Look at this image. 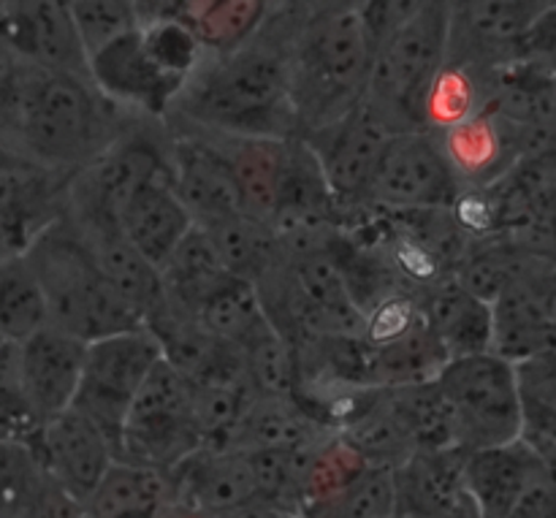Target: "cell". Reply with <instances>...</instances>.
I'll return each mask as SVG.
<instances>
[{
    "label": "cell",
    "instance_id": "9c48e42d",
    "mask_svg": "<svg viewBox=\"0 0 556 518\" xmlns=\"http://www.w3.org/2000/svg\"><path fill=\"white\" fill-rule=\"evenodd\" d=\"M161 362L163 348L147 326L87 345L85 375L74 410L90 418L106 434L117 459L136 396Z\"/></svg>",
    "mask_w": 556,
    "mask_h": 518
},
{
    "label": "cell",
    "instance_id": "7bdbcfd3",
    "mask_svg": "<svg viewBox=\"0 0 556 518\" xmlns=\"http://www.w3.org/2000/svg\"><path fill=\"white\" fill-rule=\"evenodd\" d=\"M228 518H304L296 510H288V508H277V505H266V503H255L250 508L239 510V514L228 516Z\"/></svg>",
    "mask_w": 556,
    "mask_h": 518
},
{
    "label": "cell",
    "instance_id": "74e56055",
    "mask_svg": "<svg viewBox=\"0 0 556 518\" xmlns=\"http://www.w3.org/2000/svg\"><path fill=\"white\" fill-rule=\"evenodd\" d=\"M242 362L248 378L253 383L255 396H293L299 389V362L291 342L277 331V326L266 324L255 331L242 348Z\"/></svg>",
    "mask_w": 556,
    "mask_h": 518
},
{
    "label": "cell",
    "instance_id": "f35d334b",
    "mask_svg": "<svg viewBox=\"0 0 556 518\" xmlns=\"http://www.w3.org/2000/svg\"><path fill=\"white\" fill-rule=\"evenodd\" d=\"M304 518H396L394 470L369 467L337 497L309 508Z\"/></svg>",
    "mask_w": 556,
    "mask_h": 518
},
{
    "label": "cell",
    "instance_id": "3957f363",
    "mask_svg": "<svg viewBox=\"0 0 556 518\" xmlns=\"http://www.w3.org/2000/svg\"><path fill=\"white\" fill-rule=\"evenodd\" d=\"M375 49L362 3H299L288 58L302 136L362 106Z\"/></svg>",
    "mask_w": 556,
    "mask_h": 518
},
{
    "label": "cell",
    "instance_id": "e575fe53",
    "mask_svg": "<svg viewBox=\"0 0 556 518\" xmlns=\"http://www.w3.org/2000/svg\"><path fill=\"white\" fill-rule=\"evenodd\" d=\"M193 320L201 329L210 331L212 337L239 351L255 331L269 324V315H266L264 302H261L258 288L253 282L233 277L220 291L206 299L204 307L193 315Z\"/></svg>",
    "mask_w": 556,
    "mask_h": 518
},
{
    "label": "cell",
    "instance_id": "44dd1931",
    "mask_svg": "<svg viewBox=\"0 0 556 518\" xmlns=\"http://www.w3.org/2000/svg\"><path fill=\"white\" fill-rule=\"evenodd\" d=\"M467 454L459 448L416 451L394 470L396 516L459 518L472 514L465 492Z\"/></svg>",
    "mask_w": 556,
    "mask_h": 518
},
{
    "label": "cell",
    "instance_id": "7402d4cb",
    "mask_svg": "<svg viewBox=\"0 0 556 518\" xmlns=\"http://www.w3.org/2000/svg\"><path fill=\"white\" fill-rule=\"evenodd\" d=\"M541 476V456L525 440L500 448L472 451L465 462V492L472 516L510 518Z\"/></svg>",
    "mask_w": 556,
    "mask_h": 518
},
{
    "label": "cell",
    "instance_id": "8d00e7d4",
    "mask_svg": "<svg viewBox=\"0 0 556 518\" xmlns=\"http://www.w3.org/2000/svg\"><path fill=\"white\" fill-rule=\"evenodd\" d=\"M527 255H530V250L519 248L505 237L478 239V242H470L451 277L459 286H465L472 296L494 304L500 293L508 288V282L514 280L516 271L521 269Z\"/></svg>",
    "mask_w": 556,
    "mask_h": 518
},
{
    "label": "cell",
    "instance_id": "d4e9b609",
    "mask_svg": "<svg viewBox=\"0 0 556 518\" xmlns=\"http://www.w3.org/2000/svg\"><path fill=\"white\" fill-rule=\"evenodd\" d=\"M210 136L220 147L233 177H237L239 195H242V215L275 228L277 215H280L282 177H286L288 144H291V139H242V136L217 134Z\"/></svg>",
    "mask_w": 556,
    "mask_h": 518
},
{
    "label": "cell",
    "instance_id": "1f68e13d",
    "mask_svg": "<svg viewBox=\"0 0 556 518\" xmlns=\"http://www.w3.org/2000/svg\"><path fill=\"white\" fill-rule=\"evenodd\" d=\"M47 326V296L30 261L25 253L0 258V340L22 345Z\"/></svg>",
    "mask_w": 556,
    "mask_h": 518
},
{
    "label": "cell",
    "instance_id": "603a6c76",
    "mask_svg": "<svg viewBox=\"0 0 556 518\" xmlns=\"http://www.w3.org/2000/svg\"><path fill=\"white\" fill-rule=\"evenodd\" d=\"M416 299L429 331L438 337L451 362L494 351L492 304L472 296L454 277H443L434 286L424 288Z\"/></svg>",
    "mask_w": 556,
    "mask_h": 518
},
{
    "label": "cell",
    "instance_id": "8fae6325",
    "mask_svg": "<svg viewBox=\"0 0 556 518\" xmlns=\"http://www.w3.org/2000/svg\"><path fill=\"white\" fill-rule=\"evenodd\" d=\"M494 309V353L510 364L556 356V258L530 253Z\"/></svg>",
    "mask_w": 556,
    "mask_h": 518
},
{
    "label": "cell",
    "instance_id": "d590c367",
    "mask_svg": "<svg viewBox=\"0 0 556 518\" xmlns=\"http://www.w3.org/2000/svg\"><path fill=\"white\" fill-rule=\"evenodd\" d=\"M525 440L546 467H556V356L519 364Z\"/></svg>",
    "mask_w": 556,
    "mask_h": 518
},
{
    "label": "cell",
    "instance_id": "ab89813d",
    "mask_svg": "<svg viewBox=\"0 0 556 518\" xmlns=\"http://www.w3.org/2000/svg\"><path fill=\"white\" fill-rule=\"evenodd\" d=\"M43 424L20 386V345L0 340V443H36Z\"/></svg>",
    "mask_w": 556,
    "mask_h": 518
},
{
    "label": "cell",
    "instance_id": "277c9868",
    "mask_svg": "<svg viewBox=\"0 0 556 518\" xmlns=\"http://www.w3.org/2000/svg\"><path fill=\"white\" fill-rule=\"evenodd\" d=\"M139 16L136 30L92 54L87 74L123 112L166 123L204 49L182 22L163 14L161 3H139Z\"/></svg>",
    "mask_w": 556,
    "mask_h": 518
},
{
    "label": "cell",
    "instance_id": "30bf717a",
    "mask_svg": "<svg viewBox=\"0 0 556 518\" xmlns=\"http://www.w3.org/2000/svg\"><path fill=\"white\" fill-rule=\"evenodd\" d=\"M459 193L462 185L438 134H396L380 157L364 206L383 212L451 210Z\"/></svg>",
    "mask_w": 556,
    "mask_h": 518
},
{
    "label": "cell",
    "instance_id": "484cf974",
    "mask_svg": "<svg viewBox=\"0 0 556 518\" xmlns=\"http://www.w3.org/2000/svg\"><path fill=\"white\" fill-rule=\"evenodd\" d=\"M326 429L296 396H258L244 413L237 434L228 448L255 454V451H309L331 438Z\"/></svg>",
    "mask_w": 556,
    "mask_h": 518
},
{
    "label": "cell",
    "instance_id": "ffe728a7",
    "mask_svg": "<svg viewBox=\"0 0 556 518\" xmlns=\"http://www.w3.org/2000/svg\"><path fill=\"white\" fill-rule=\"evenodd\" d=\"M68 179L36 166L0 174V258L27 253L63 217Z\"/></svg>",
    "mask_w": 556,
    "mask_h": 518
},
{
    "label": "cell",
    "instance_id": "60d3db41",
    "mask_svg": "<svg viewBox=\"0 0 556 518\" xmlns=\"http://www.w3.org/2000/svg\"><path fill=\"white\" fill-rule=\"evenodd\" d=\"M68 9L87 49V58L141 25L136 3H123V0H79V3H68Z\"/></svg>",
    "mask_w": 556,
    "mask_h": 518
},
{
    "label": "cell",
    "instance_id": "d6986e66",
    "mask_svg": "<svg viewBox=\"0 0 556 518\" xmlns=\"http://www.w3.org/2000/svg\"><path fill=\"white\" fill-rule=\"evenodd\" d=\"M87 342L47 326L20 345V386L41 424L71 410L85 375Z\"/></svg>",
    "mask_w": 556,
    "mask_h": 518
},
{
    "label": "cell",
    "instance_id": "5bb4252c",
    "mask_svg": "<svg viewBox=\"0 0 556 518\" xmlns=\"http://www.w3.org/2000/svg\"><path fill=\"white\" fill-rule=\"evenodd\" d=\"M172 130V179L179 201L199 228L242 215V195L226 155L210 134L166 123Z\"/></svg>",
    "mask_w": 556,
    "mask_h": 518
},
{
    "label": "cell",
    "instance_id": "ac0fdd59",
    "mask_svg": "<svg viewBox=\"0 0 556 518\" xmlns=\"http://www.w3.org/2000/svg\"><path fill=\"white\" fill-rule=\"evenodd\" d=\"M0 41L36 68L90 76L68 3H0Z\"/></svg>",
    "mask_w": 556,
    "mask_h": 518
},
{
    "label": "cell",
    "instance_id": "ba28073f",
    "mask_svg": "<svg viewBox=\"0 0 556 518\" xmlns=\"http://www.w3.org/2000/svg\"><path fill=\"white\" fill-rule=\"evenodd\" d=\"M201 448L204 434L195 416L193 386L172 364L161 362L136 396L117 462L172 472Z\"/></svg>",
    "mask_w": 556,
    "mask_h": 518
},
{
    "label": "cell",
    "instance_id": "6da1fadb",
    "mask_svg": "<svg viewBox=\"0 0 556 518\" xmlns=\"http://www.w3.org/2000/svg\"><path fill=\"white\" fill-rule=\"evenodd\" d=\"M299 3H271L264 27L226 54H204L166 123L242 139H302L291 98Z\"/></svg>",
    "mask_w": 556,
    "mask_h": 518
},
{
    "label": "cell",
    "instance_id": "4dcf8cb0",
    "mask_svg": "<svg viewBox=\"0 0 556 518\" xmlns=\"http://www.w3.org/2000/svg\"><path fill=\"white\" fill-rule=\"evenodd\" d=\"M369 351H372V383L378 389L434 383L451 362L438 337L429 331L427 320L386 345H369Z\"/></svg>",
    "mask_w": 556,
    "mask_h": 518
},
{
    "label": "cell",
    "instance_id": "5b68a950",
    "mask_svg": "<svg viewBox=\"0 0 556 518\" xmlns=\"http://www.w3.org/2000/svg\"><path fill=\"white\" fill-rule=\"evenodd\" d=\"M25 258L41 282L49 326L54 329L87 345L144 329V320L123 302L87 239L65 212L27 248Z\"/></svg>",
    "mask_w": 556,
    "mask_h": 518
},
{
    "label": "cell",
    "instance_id": "2e32d148",
    "mask_svg": "<svg viewBox=\"0 0 556 518\" xmlns=\"http://www.w3.org/2000/svg\"><path fill=\"white\" fill-rule=\"evenodd\" d=\"M174 514L228 518L261 503L248 454L233 448H201L174 467Z\"/></svg>",
    "mask_w": 556,
    "mask_h": 518
},
{
    "label": "cell",
    "instance_id": "f546056e",
    "mask_svg": "<svg viewBox=\"0 0 556 518\" xmlns=\"http://www.w3.org/2000/svg\"><path fill=\"white\" fill-rule=\"evenodd\" d=\"M161 277L168 307L179 315H188V318H193L204 307L212 293H217L228 280H233L228 266L223 264L217 244L199 226L174 250V255L161 269Z\"/></svg>",
    "mask_w": 556,
    "mask_h": 518
},
{
    "label": "cell",
    "instance_id": "d6a6232c",
    "mask_svg": "<svg viewBox=\"0 0 556 518\" xmlns=\"http://www.w3.org/2000/svg\"><path fill=\"white\" fill-rule=\"evenodd\" d=\"M204 231L217 244L223 264L237 280L258 286L282 258V239L277 237L275 228L250 220L248 215H237L220 226L204 228Z\"/></svg>",
    "mask_w": 556,
    "mask_h": 518
},
{
    "label": "cell",
    "instance_id": "b9f144b4",
    "mask_svg": "<svg viewBox=\"0 0 556 518\" xmlns=\"http://www.w3.org/2000/svg\"><path fill=\"white\" fill-rule=\"evenodd\" d=\"M516 63H525L530 68L543 71V74L556 76V3H548L541 20L527 33Z\"/></svg>",
    "mask_w": 556,
    "mask_h": 518
},
{
    "label": "cell",
    "instance_id": "83f0119b",
    "mask_svg": "<svg viewBox=\"0 0 556 518\" xmlns=\"http://www.w3.org/2000/svg\"><path fill=\"white\" fill-rule=\"evenodd\" d=\"M81 237L87 239L90 250L96 253L98 264L106 271L109 282L117 288L123 302L144 320V326H150L152 320L168 307L161 269L152 266L150 261L125 239L123 231H81Z\"/></svg>",
    "mask_w": 556,
    "mask_h": 518
},
{
    "label": "cell",
    "instance_id": "f1b7e54d",
    "mask_svg": "<svg viewBox=\"0 0 556 518\" xmlns=\"http://www.w3.org/2000/svg\"><path fill=\"white\" fill-rule=\"evenodd\" d=\"M161 5L163 14L193 33L204 54H226L248 43L271 11V3L264 0H182Z\"/></svg>",
    "mask_w": 556,
    "mask_h": 518
},
{
    "label": "cell",
    "instance_id": "ee69618b",
    "mask_svg": "<svg viewBox=\"0 0 556 518\" xmlns=\"http://www.w3.org/2000/svg\"><path fill=\"white\" fill-rule=\"evenodd\" d=\"M459 518H476L472 514H465V516H459Z\"/></svg>",
    "mask_w": 556,
    "mask_h": 518
},
{
    "label": "cell",
    "instance_id": "7c38bea8",
    "mask_svg": "<svg viewBox=\"0 0 556 518\" xmlns=\"http://www.w3.org/2000/svg\"><path fill=\"white\" fill-rule=\"evenodd\" d=\"M391 136L394 134L364 103L348 117L302 136L313 155L318 157L342 215L364 210L369 185Z\"/></svg>",
    "mask_w": 556,
    "mask_h": 518
},
{
    "label": "cell",
    "instance_id": "52a82bcc",
    "mask_svg": "<svg viewBox=\"0 0 556 518\" xmlns=\"http://www.w3.org/2000/svg\"><path fill=\"white\" fill-rule=\"evenodd\" d=\"M438 389L448 407L454 445L465 454L519 443L525 434L519 369L494 351L445 364Z\"/></svg>",
    "mask_w": 556,
    "mask_h": 518
},
{
    "label": "cell",
    "instance_id": "9a60e30c",
    "mask_svg": "<svg viewBox=\"0 0 556 518\" xmlns=\"http://www.w3.org/2000/svg\"><path fill=\"white\" fill-rule=\"evenodd\" d=\"M33 448L52 487L79 508L117 462L106 434L74 407L43 424Z\"/></svg>",
    "mask_w": 556,
    "mask_h": 518
},
{
    "label": "cell",
    "instance_id": "7a4b0ae2",
    "mask_svg": "<svg viewBox=\"0 0 556 518\" xmlns=\"http://www.w3.org/2000/svg\"><path fill=\"white\" fill-rule=\"evenodd\" d=\"M136 119L141 117L114 106L90 76L27 65L11 144L36 168L74 177L117 144Z\"/></svg>",
    "mask_w": 556,
    "mask_h": 518
},
{
    "label": "cell",
    "instance_id": "836d02e7",
    "mask_svg": "<svg viewBox=\"0 0 556 518\" xmlns=\"http://www.w3.org/2000/svg\"><path fill=\"white\" fill-rule=\"evenodd\" d=\"M58 494L30 443H0V518H41Z\"/></svg>",
    "mask_w": 556,
    "mask_h": 518
},
{
    "label": "cell",
    "instance_id": "cb8c5ba5",
    "mask_svg": "<svg viewBox=\"0 0 556 518\" xmlns=\"http://www.w3.org/2000/svg\"><path fill=\"white\" fill-rule=\"evenodd\" d=\"M119 228H123L125 239L152 266H157V269L166 266L174 250L195 228L193 217L188 215L185 204L179 201L177 190H174L172 168L157 174L155 179H150L130 199V204L123 212V220H119Z\"/></svg>",
    "mask_w": 556,
    "mask_h": 518
},
{
    "label": "cell",
    "instance_id": "8992f818",
    "mask_svg": "<svg viewBox=\"0 0 556 518\" xmlns=\"http://www.w3.org/2000/svg\"><path fill=\"white\" fill-rule=\"evenodd\" d=\"M451 3L418 0L413 14L375 49L364 106L391 134L427 130V103L448 63Z\"/></svg>",
    "mask_w": 556,
    "mask_h": 518
},
{
    "label": "cell",
    "instance_id": "4fadbf2b",
    "mask_svg": "<svg viewBox=\"0 0 556 518\" xmlns=\"http://www.w3.org/2000/svg\"><path fill=\"white\" fill-rule=\"evenodd\" d=\"M548 3L538 0H470L451 3L448 60L481 71H503L519 60L521 41Z\"/></svg>",
    "mask_w": 556,
    "mask_h": 518
},
{
    "label": "cell",
    "instance_id": "e0dca14e",
    "mask_svg": "<svg viewBox=\"0 0 556 518\" xmlns=\"http://www.w3.org/2000/svg\"><path fill=\"white\" fill-rule=\"evenodd\" d=\"M438 139L462 190L489 188L527 157V130L494 106L443 130Z\"/></svg>",
    "mask_w": 556,
    "mask_h": 518
},
{
    "label": "cell",
    "instance_id": "4316f807",
    "mask_svg": "<svg viewBox=\"0 0 556 518\" xmlns=\"http://www.w3.org/2000/svg\"><path fill=\"white\" fill-rule=\"evenodd\" d=\"M81 510L87 518H172V476L134 462H114Z\"/></svg>",
    "mask_w": 556,
    "mask_h": 518
}]
</instances>
